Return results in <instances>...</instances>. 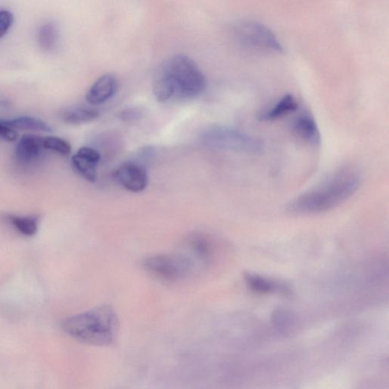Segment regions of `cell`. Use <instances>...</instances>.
<instances>
[{"instance_id": "obj_1", "label": "cell", "mask_w": 389, "mask_h": 389, "mask_svg": "<svg viewBox=\"0 0 389 389\" xmlns=\"http://www.w3.org/2000/svg\"><path fill=\"white\" fill-rule=\"evenodd\" d=\"M362 182L360 170L346 166L336 170L321 184L296 197L288 205L293 214L309 215L327 212L349 200Z\"/></svg>"}, {"instance_id": "obj_2", "label": "cell", "mask_w": 389, "mask_h": 389, "mask_svg": "<svg viewBox=\"0 0 389 389\" xmlns=\"http://www.w3.org/2000/svg\"><path fill=\"white\" fill-rule=\"evenodd\" d=\"M207 87L205 77L192 59L176 55L164 61L153 82V93L159 102L172 98L193 99L202 94Z\"/></svg>"}, {"instance_id": "obj_3", "label": "cell", "mask_w": 389, "mask_h": 389, "mask_svg": "<svg viewBox=\"0 0 389 389\" xmlns=\"http://www.w3.org/2000/svg\"><path fill=\"white\" fill-rule=\"evenodd\" d=\"M64 330L75 339L96 346L113 344L119 332V319L115 310L102 305L87 312L66 318Z\"/></svg>"}, {"instance_id": "obj_4", "label": "cell", "mask_w": 389, "mask_h": 389, "mask_svg": "<svg viewBox=\"0 0 389 389\" xmlns=\"http://www.w3.org/2000/svg\"><path fill=\"white\" fill-rule=\"evenodd\" d=\"M202 140L210 148L241 154H259L264 149L258 138L228 126H212L203 133Z\"/></svg>"}, {"instance_id": "obj_5", "label": "cell", "mask_w": 389, "mask_h": 389, "mask_svg": "<svg viewBox=\"0 0 389 389\" xmlns=\"http://www.w3.org/2000/svg\"><path fill=\"white\" fill-rule=\"evenodd\" d=\"M235 38L241 47L250 54H281L283 47L274 33L266 26L255 22H243L235 26Z\"/></svg>"}, {"instance_id": "obj_6", "label": "cell", "mask_w": 389, "mask_h": 389, "mask_svg": "<svg viewBox=\"0 0 389 389\" xmlns=\"http://www.w3.org/2000/svg\"><path fill=\"white\" fill-rule=\"evenodd\" d=\"M144 270L157 279L175 282L186 278L191 269L179 254H159L146 257L142 262Z\"/></svg>"}, {"instance_id": "obj_7", "label": "cell", "mask_w": 389, "mask_h": 389, "mask_svg": "<svg viewBox=\"0 0 389 389\" xmlns=\"http://www.w3.org/2000/svg\"><path fill=\"white\" fill-rule=\"evenodd\" d=\"M192 272L196 267H205L213 262L214 247L212 240L201 233L186 237L180 245L179 253Z\"/></svg>"}, {"instance_id": "obj_8", "label": "cell", "mask_w": 389, "mask_h": 389, "mask_svg": "<svg viewBox=\"0 0 389 389\" xmlns=\"http://www.w3.org/2000/svg\"><path fill=\"white\" fill-rule=\"evenodd\" d=\"M119 184L129 192L140 193L149 184V177L145 166L135 161L126 162L115 173Z\"/></svg>"}, {"instance_id": "obj_9", "label": "cell", "mask_w": 389, "mask_h": 389, "mask_svg": "<svg viewBox=\"0 0 389 389\" xmlns=\"http://www.w3.org/2000/svg\"><path fill=\"white\" fill-rule=\"evenodd\" d=\"M101 154L89 147H82L72 158L73 168L85 179L94 184L98 177Z\"/></svg>"}, {"instance_id": "obj_10", "label": "cell", "mask_w": 389, "mask_h": 389, "mask_svg": "<svg viewBox=\"0 0 389 389\" xmlns=\"http://www.w3.org/2000/svg\"><path fill=\"white\" fill-rule=\"evenodd\" d=\"M45 149L44 138L24 135L16 145L15 159L22 166H30L39 161Z\"/></svg>"}, {"instance_id": "obj_11", "label": "cell", "mask_w": 389, "mask_h": 389, "mask_svg": "<svg viewBox=\"0 0 389 389\" xmlns=\"http://www.w3.org/2000/svg\"><path fill=\"white\" fill-rule=\"evenodd\" d=\"M118 89L117 78L103 75L95 82L86 94V100L92 105H100L113 98Z\"/></svg>"}, {"instance_id": "obj_12", "label": "cell", "mask_w": 389, "mask_h": 389, "mask_svg": "<svg viewBox=\"0 0 389 389\" xmlns=\"http://www.w3.org/2000/svg\"><path fill=\"white\" fill-rule=\"evenodd\" d=\"M291 129L300 140L314 146L321 143V133L316 119L309 114H302L293 120Z\"/></svg>"}, {"instance_id": "obj_13", "label": "cell", "mask_w": 389, "mask_h": 389, "mask_svg": "<svg viewBox=\"0 0 389 389\" xmlns=\"http://www.w3.org/2000/svg\"><path fill=\"white\" fill-rule=\"evenodd\" d=\"M298 108V102L292 94H285L274 105L263 112L258 116V119L263 122H272L278 120L295 112Z\"/></svg>"}, {"instance_id": "obj_14", "label": "cell", "mask_w": 389, "mask_h": 389, "mask_svg": "<svg viewBox=\"0 0 389 389\" xmlns=\"http://www.w3.org/2000/svg\"><path fill=\"white\" fill-rule=\"evenodd\" d=\"M244 279L250 289L255 293H260V295H267V293L277 291H285L284 285L273 282L264 278L263 276L254 273H244Z\"/></svg>"}, {"instance_id": "obj_15", "label": "cell", "mask_w": 389, "mask_h": 389, "mask_svg": "<svg viewBox=\"0 0 389 389\" xmlns=\"http://www.w3.org/2000/svg\"><path fill=\"white\" fill-rule=\"evenodd\" d=\"M8 126L18 131H29L38 132H51V127L39 118L32 117H20L12 119L3 120Z\"/></svg>"}, {"instance_id": "obj_16", "label": "cell", "mask_w": 389, "mask_h": 389, "mask_svg": "<svg viewBox=\"0 0 389 389\" xmlns=\"http://www.w3.org/2000/svg\"><path fill=\"white\" fill-rule=\"evenodd\" d=\"M38 45L45 52L54 51L59 43V31L53 22H47L41 26L38 32Z\"/></svg>"}, {"instance_id": "obj_17", "label": "cell", "mask_w": 389, "mask_h": 389, "mask_svg": "<svg viewBox=\"0 0 389 389\" xmlns=\"http://www.w3.org/2000/svg\"><path fill=\"white\" fill-rule=\"evenodd\" d=\"M99 117L97 110L87 108H75L67 110L63 115L66 124L80 125L91 122Z\"/></svg>"}, {"instance_id": "obj_18", "label": "cell", "mask_w": 389, "mask_h": 389, "mask_svg": "<svg viewBox=\"0 0 389 389\" xmlns=\"http://www.w3.org/2000/svg\"><path fill=\"white\" fill-rule=\"evenodd\" d=\"M8 220L16 230L24 236L31 237L38 232V218L36 216L11 215Z\"/></svg>"}, {"instance_id": "obj_19", "label": "cell", "mask_w": 389, "mask_h": 389, "mask_svg": "<svg viewBox=\"0 0 389 389\" xmlns=\"http://www.w3.org/2000/svg\"><path fill=\"white\" fill-rule=\"evenodd\" d=\"M272 321L274 326L281 332H288L295 323L293 316L283 309L275 310L272 315Z\"/></svg>"}, {"instance_id": "obj_20", "label": "cell", "mask_w": 389, "mask_h": 389, "mask_svg": "<svg viewBox=\"0 0 389 389\" xmlns=\"http://www.w3.org/2000/svg\"><path fill=\"white\" fill-rule=\"evenodd\" d=\"M45 149L56 152L60 154L68 155L71 153V145L68 142L59 137H47L44 138Z\"/></svg>"}, {"instance_id": "obj_21", "label": "cell", "mask_w": 389, "mask_h": 389, "mask_svg": "<svg viewBox=\"0 0 389 389\" xmlns=\"http://www.w3.org/2000/svg\"><path fill=\"white\" fill-rule=\"evenodd\" d=\"M14 22V15L8 10H0V38L6 36Z\"/></svg>"}, {"instance_id": "obj_22", "label": "cell", "mask_w": 389, "mask_h": 389, "mask_svg": "<svg viewBox=\"0 0 389 389\" xmlns=\"http://www.w3.org/2000/svg\"><path fill=\"white\" fill-rule=\"evenodd\" d=\"M143 115V111L138 108H126L119 112L118 115L121 120L126 123H132L140 119Z\"/></svg>"}, {"instance_id": "obj_23", "label": "cell", "mask_w": 389, "mask_h": 389, "mask_svg": "<svg viewBox=\"0 0 389 389\" xmlns=\"http://www.w3.org/2000/svg\"><path fill=\"white\" fill-rule=\"evenodd\" d=\"M0 138L7 142H15L18 138V134L15 129L6 125L3 121H0Z\"/></svg>"}]
</instances>
